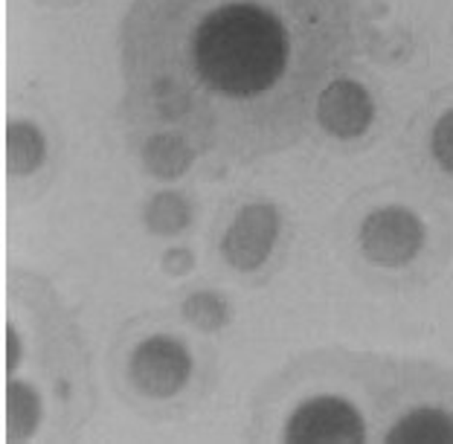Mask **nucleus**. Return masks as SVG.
Here are the masks:
<instances>
[{
	"instance_id": "39448f33",
	"label": "nucleus",
	"mask_w": 453,
	"mask_h": 444,
	"mask_svg": "<svg viewBox=\"0 0 453 444\" xmlns=\"http://www.w3.org/2000/svg\"><path fill=\"white\" fill-rule=\"evenodd\" d=\"M340 259L378 294H410L445 271L450 226L430 203H357L340 226Z\"/></svg>"
},
{
	"instance_id": "f03ea898",
	"label": "nucleus",
	"mask_w": 453,
	"mask_h": 444,
	"mask_svg": "<svg viewBox=\"0 0 453 444\" xmlns=\"http://www.w3.org/2000/svg\"><path fill=\"white\" fill-rule=\"evenodd\" d=\"M4 439L70 441L96 407L90 348L76 314L44 276L12 267L4 282Z\"/></svg>"
},
{
	"instance_id": "7ed1b4c3",
	"label": "nucleus",
	"mask_w": 453,
	"mask_h": 444,
	"mask_svg": "<svg viewBox=\"0 0 453 444\" xmlns=\"http://www.w3.org/2000/svg\"><path fill=\"white\" fill-rule=\"evenodd\" d=\"M372 355L328 346L267 375L250 401V441H375Z\"/></svg>"
},
{
	"instance_id": "f257e3e1",
	"label": "nucleus",
	"mask_w": 453,
	"mask_h": 444,
	"mask_svg": "<svg viewBox=\"0 0 453 444\" xmlns=\"http://www.w3.org/2000/svg\"><path fill=\"white\" fill-rule=\"evenodd\" d=\"M369 38V0H134L119 29L122 119L137 140L256 163L308 137Z\"/></svg>"
},
{
	"instance_id": "20e7f679",
	"label": "nucleus",
	"mask_w": 453,
	"mask_h": 444,
	"mask_svg": "<svg viewBox=\"0 0 453 444\" xmlns=\"http://www.w3.org/2000/svg\"><path fill=\"white\" fill-rule=\"evenodd\" d=\"M117 398L146 421H178L219 384V348L187 317L146 311L126 319L108 348Z\"/></svg>"
},
{
	"instance_id": "423d86ee",
	"label": "nucleus",
	"mask_w": 453,
	"mask_h": 444,
	"mask_svg": "<svg viewBox=\"0 0 453 444\" xmlns=\"http://www.w3.org/2000/svg\"><path fill=\"white\" fill-rule=\"evenodd\" d=\"M401 149L413 178L430 195L453 201V85L421 102L407 122Z\"/></svg>"
}]
</instances>
